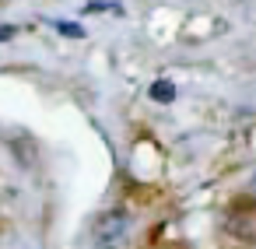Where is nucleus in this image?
Listing matches in <instances>:
<instances>
[{
	"label": "nucleus",
	"instance_id": "1",
	"mask_svg": "<svg viewBox=\"0 0 256 249\" xmlns=\"http://www.w3.org/2000/svg\"><path fill=\"white\" fill-rule=\"evenodd\" d=\"M126 228H130V218L123 210H109L92 224V242L98 249H120V242L126 238Z\"/></svg>",
	"mask_w": 256,
	"mask_h": 249
},
{
	"label": "nucleus",
	"instance_id": "2",
	"mask_svg": "<svg viewBox=\"0 0 256 249\" xmlns=\"http://www.w3.org/2000/svg\"><path fill=\"white\" fill-rule=\"evenodd\" d=\"M151 98H154V102H172V98H176V84H172V81L151 84Z\"/></svg>",
	"mask_w": 256,
	"mask_h": 249
},
{
	"label": "nucleus",
	"instance_id": "3",
	"mask_svg": "<svg viewBox=\"0 0 256 249\" xmlns=\"http://www.w3.org/2000/svg\"><path fill=\"white\" fill-rule=\"evenodd\" d=\"M56 28H60V32H64V36H74V39H81V36H84V32H81V28H78V25H74V22H60V25H56Z\"/></svg>",
	"mask_w": 256,
	"mask_h": 249
},
{
	"label": "nucleus",
	"instance_id": "4",
	"mask_svg": "<svg viewBox=\"0 0 256 249\" xmlns=\"http://www.w3.org/2000/svg\"><path fill=\"white\" fill-rule=\"evenodd\" d=\"M14 36V25H8V28H0V42H4V39H11Z\"/></svg>",
	"mask_w": 256,
	"mask_h": 249
}]
</instances>
